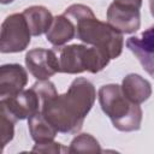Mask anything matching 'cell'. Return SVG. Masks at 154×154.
I'll return each mask as SVG.
<instances>
[{"label": "cell", "mask_w": 154, "mask_h": 154, "mask_svg": "<svg viewBox=\"0 0 154 154\" xmlns=\"http://www.w3.org/2000/svg\"><path fill=\"white\" fill-rule=\"evenodd\" d=\"M41 101V113L61 134H77L96 100V90L83 77L73 79L64 94H58L49 79L34 83Z\"/></svg>", "instance_id": "6da1fadb"}, {"label": "cell", "mask_w": 154, "mask_h": 154, "mask_svg": "<svg viewBox=\"0 0 154 154\" xmlns=\"http://www.w3.org/2000/svg\"><path fill=\"white\" fill-rule=\"evenodd\" d=\"M64 14L76 26V37L85 45L100 48L111 59L118 58L123 52V34L113 29L108 23L99 20L90 7L83 4L69 6Z\"/></svg>", "instance_id": "7a4b0ae2"}, {"label": "cell", "mask_w": 154, "mask_h": 154, "mask_svg": "<svg viewBox=\"0 0 154 154\" xmlns=\"http://www.w3.org/2000/svg\"><path fill=\"white\" fill-rule=\"evenodd\" d=\"M99 102L102 112L111 119L113 126L124 132L137 131L142 123L140 105L130 101L123 93L122 85L106 84L99 89Z\"/></svg>", "instance_id": "3957f363"}, {"label": "cell", "mask_w": 154, "mask_h": 154, "mask_svg": "<svg viewBox=\"0 0 154 154\" xmlns=\"http://www.w3.org/2000/svg\"><path fill=\"white\" fill-rule=\"evenodd\" d=\"M59 72L63 73H82L84 71L96 73L102 71L109 63L111 58L107 53L94 46L87 47L85 45H69L54 46Z\"/></svg>", "instance_id": "277c9868"}, {"label": "cell", "mask_w": 154, "mask_h": 154, "mask_svg": "<svg viewBox=\"0 0 154 154\" xmlns=\"http://www.w3.org/2000/svg\"><path fill=\"white\" fill-rule=\"evenodd\" d=\"M31 32L23 13H13L1 24L0 51L1 53L23 52L30 43Z\"/></svg>", "instance_id": "5b68a950"}, {"label": "cell", "mask_w": 154, "mask_h": 154, "mask_svg": "<svg viewBox=\"0 0 154 154\" xmlns=\"http://www.w3.org/2000/svg\"><path fill=\"white\" fill-rule=\"evenodd\" d=\"M0 112L7 114L16 122L29 119L31 116L41 112V101L37 93L31 87L14 96L1 97Z\"/></svg>", "instance_id": "8992f818"}, {"label": "cell", "mask_w": 154, "mask_h": 154, "mask_svg": "<svg viewBox=\"0 0 154 154\" xmlns=\"http://www.w3.org/2000/svg\"><path fill=\"white\" fill-rule=\"evenodd\" d=\"M25 65L29 72L38 81L49 79V77L59 72L58 59L53 49H30L25 54Z\"/></svg>", "instance_id": "52a82bcc"}, {"label": "cell", "mask_w": 154, "mask_h": 154, "mask_svg": "<svg viewBox=\"0 0 154 154\" xmlns=\"http://www.w3.org/2000/svg\"><path fill=\"white\" fill-rule=\"evenodd\" d=\"M107 23L120 34H132L141 26L140 8L112 2L107 10Z\"/></svg>", "instance_id": "ba28073f"}, {"label": "cell", "mask_w": 154, "mask_h": 154, "mask_svg": "<svg viewBox=\"0 0 154 154\" xmlns=\"http://www.w3.org/2000/svg\"><path fill=\"white\" fill-rule=\"evenodd\" d=\"M126 47L135 54L144 71L154 78V25L126 40Z\"/></svg>", "instance_id": "9c48e42d"}, {"label": "cell", "mask_w": 154, "mask_h": 154, "mask_svg": "<svg viewBox=\"0 0 154 154\" xmlns=\"http://www.w3.org/2000/svg\"><path fill=\"white\" fill-rule=\"evenodd\" d=\"M28 83L26 70L19 64H5L0 67V96H14Z\"/></svg>", "instance_id": "30bf717a"}, {"label": "cell", "mask_w": 154, "mask_h": 154, "mask_svg": "<svg viewBox=\"0 0 154 154\" xmlns=\"http://www.w3.org/2000/svg\"><path fill=\"white\" fill-rule=\"evenodd\" d=\"M122 90L130 101L137 105L143 103L152 95L150 83L137 73H129L123 78Z\"/></svg>", "instance_id": "8fae6325"}, {"label": "cell", "mask_w": 154, "mask_h": 154, "mask_svg": "<svg viewBox=\"0 0 154 154\" xmlns=\"http://www.w3.org/2000/svg\"><path fill=\"white\" fill-rule=\"evenodd\" d=\"M76 37V26L73 22L64 13L54 17L49 30L46 32V38L53 46H64Z\"/></svg>", "instance_id": "7c38bea8"}, {"label": "cell", "mask_w": 154, "mask_h": 154, "mask_svg": "<svg viewBox=\"0 0 154 154\" xmlns=\"http://www.w3.org/2000/svg\"><path fill=\"white\" fill-rule=\"evenodd\" d=\"M22 13L26 19L32 36H40L47 32L54 19L51 11H48L45 6H30L25 8Z\"/></svg>", "instance_id": "4fadbf2b"}, {"label": "cell", "mask_w": 154, "mask_h": 154, "mask_svg": "<svg viewBox=\"0 0 154 154\" xmlns=\"http://www.w3.org/2000/svg\"><path fill=\"white\" fill-rule=\"evenodd\" d=\"M28 128L30 136L35 141V143L53 141L59 132L41 112L31 116L28 119Z\"/></svg>", "instance_id": "5bb4252c"}, {"label": "cell", "mask_w": 154, "mask_h": 154, "mask_svg": "<svg viewBox=\"0 0 154 154\" xmlns=\"http://www.w3.org/2000/svg\"><path fill=\"white\" fill-rule=\"evenodd\" d=\"M97 140L90 134H79L70 143L69 153H101Z\"/></svg>", "instance_id": "9a60e30c"}, {"label": "cell", "mask_w": 154, "mask_h": 154, "mask_svg": "<svg viewBox=\"0 0 154 154\" xmlns=\"http://www.w3.org/2000/svg\"><path fill=\"white\" fill-rule=\"evenodd\" d=\"M14 124L16 120L8 117L5 113L0 112V137H1V150H4L5 146L12 141L14 136Z\"/></svg>", "instance_id": "2e32d148"}, {"label": "cell", "mask_w": 154, "mask_h": 154, "mask_svg": "<svg viewBox=\"0 0 154 154\" xmlns=\"http://www.w3.org/2000/svg\"><path fill=\"white\" fill-rule=\"evenodd\" d=\"M31 150L35 152V153H52V154H59L61 152H67L69 153V148H64L61 143H58V142H54V141L36 143L32 147Z\"/></svg>", "instance_id": "e0dca14e"}, {"label": "cell", "mask_w": 154, "mask_h": 154, "mask_svg": "<svg viewBox=\"0 0 154 154\" xmlns=\"http://www.w3.org/2000/svg\"><path fill=\"white\" fill-rule=\"evenodd\" d=\"M114 2L124 5V6L136 7V8H140L141 5H142V0H114Z\"/></svg>", "instance_id": "ac0fdd59"}, {"label": "cell", "mask_w": 154, "mask_h": 154, "mask_svg": "<svg viewBox=\"0 0 154 154\" xmlns=\"http://www.w3.org/2000/svg\"><path fill=\"white\" fill-rule=\"evenodd\" d=\"M149 8H150V13L154 17V0H149Z\"/></svg>", "instance_id": "d6986e66"}, {"label": "cell", "mask_w": 154, "mask_h": 154, "mask_svg": "<svg viewBox=\"0 0 154 154\" xmlns=\"http://www.w3.org/2000/svg\"><path fill=\"white\" fill-rule=\"evenodd\" d=\"M1 1V4H4V5H6V4H10V2H12L13 0H0Z\"/></svg>", "instance_id": "ffe728a7"}]
</instances>
